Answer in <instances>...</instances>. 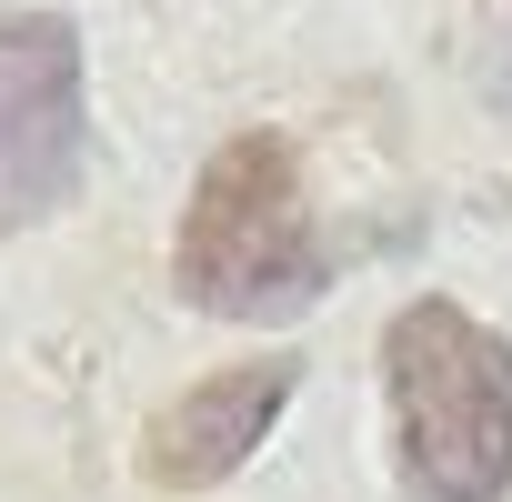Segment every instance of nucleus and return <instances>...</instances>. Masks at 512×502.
Instances as JSON below:
<instances>
[{
    "instance_id": "f03ea898",
    "label": "nucleus",
    "mask_w": 512,
    "mask_h": 502,
    "mask_svg": "<svg viewBox=\"0 0 512 502\" xmlns=\"http://www.w3.org/2000/svg\"><path fill=\"white\" fill-rule=\"evenodd\" d=\"M392 442L422 502H502L512 492V342L462 302H402L382 332Z\"/></svg>"
},
{
    "instance_id": "20e7f679",
    "label": "nucleus",
    "mask_w": 512,
    "mask_h": 502,
    "mask_svg": "<svg viewBox=\"0 0 512 502\" xmlns=\"http://www.w3.org/2000/svg\"><path fill=\"white\" fill-rule=\"evenodd\" d=\"M292 382H302L292 352H262V362L201 372V382H191V392L141 432V472H151L161 492H211V482H231L251 452H262V432L282 422Z\"/></svg>"
},
{
    "instance_id": "39448f33",
    "label": "nucleus",
    "mask_w": 512,
    "mask_h": 502,
    "mask_svg": "<svg viewBox=\"0 0 512 502\" xmlns=\"http://www.w3.org/2000/svg\"><path fill=\"white\" fill-rule=\"evenodd\" d=\"M482 81H492V101L512 111V11H502V31H492V61H482Z\"/></svg>"
},
{
    "instance_id": "f257e3e1",
    "label": "nucleus",
    "mask_w": 512,
    "mask_h": 502,
    "mask_svg": "<svg viewBox=\"0 0 512 502\" xmlns=\"http://www.w3.org/2000/svg\"><path fill=\"white\" fill-rule=\"evenodd\" d=\"M171 282L211 322H292L322 302L332 262H322V231H312L292 131H231L201 161L181 241H171Z\"/></svg>"
},
{
    "instance_id": "7ed1b4c3",
    "label": "nucleus",
    "mask_w": 512,
    "mask_h": 502,
    "mask_svg": "<svg viewBox=\"0 0 512 502\" xmlns=\"http://www.w3.org/2000/svg\"><path fill=\"white\" fill-rule=\"evenodd\" d=\"M91 161V71L61 11H0V241L41 231Z\"/></svg>"
}]
</instances>
